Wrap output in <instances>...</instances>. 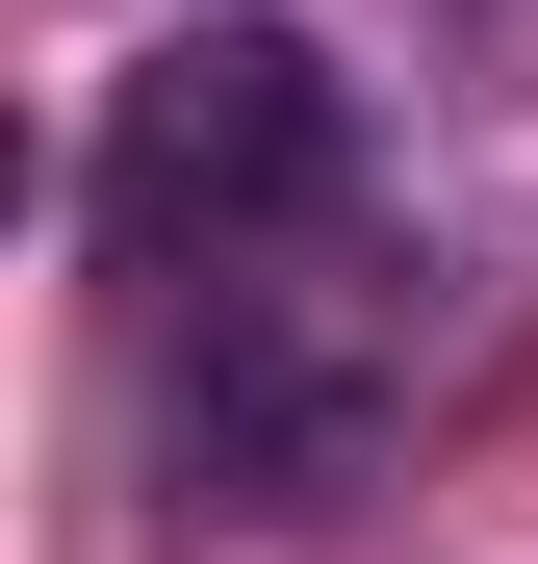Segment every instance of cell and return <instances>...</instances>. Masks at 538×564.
I'll return each mask as SVG.
<instances>
[{
    "mask_svg": "<svg viewBox=\"0 0 538 564\" xmlns=\"http://www.w3.org/2000/svg\"><path fill=\"white\" fill-rule=\"evenodd\" d=\"M77 206H103L129 282H283L359 231V77L308 26H179L103 77V154H77Z\"/></svg>",
    "mask_w": 538,
    "mask_h": 564,
    "instance_id": "1",
    "label": "cell"
},
{
    "mask_svg": "<svg viewBox=\"0 0 538 564\" xmlns=\"http://www.w3.org/2000/svg\"><path fill=\"white\" fill-rule=\"evenodd\" d=\"M462 26H538V0H462Z\"/></svg>",
    "mask_w": 538,
    "mask_h": 564,
    "instance_id": "2",
    "label": "cell"
}]
</instances>
